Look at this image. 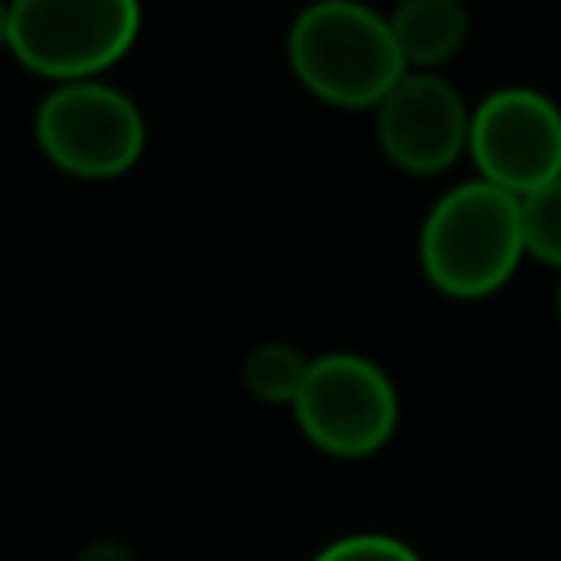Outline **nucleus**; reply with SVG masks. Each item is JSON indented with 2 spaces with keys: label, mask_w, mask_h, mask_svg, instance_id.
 I'll list each match as a JSON object with an SVG mask.
<instances>
[{
  "label": "nucleus",
  "mask_w": 561,
  "mask_h": 561,
  "mask_svg": "<svg viewBox=\"0 0 561 561\" xmlns=\"http://www.w3.org/2000/svg\"><path fill=\"white\" fill-rule=\"evenodd\" d=\"M425 280L447 298H486L508 285L526 259L522 202L486 180L447 188L416 237Z\"/></svg>",
  "instance_id": "nucleus-1"
},
{
  "label": "nucleus",
  "mask_w": 561,
  "mask_h": 561,
  "mask_svg": "<svg viewBox=\"0 0 561 561\" xmlns=\"http://www.w3.org/2000/svg\"><path fill=\"white\" fill-rule=\"evenodd\" d=\"M298 83L337 110H377L408 75L386 13L355 0L307 4L285 35Z\"/></svg>",
  "instance_id": "nucleus-2"
},
{
  "label": "nucleus",
  "mask_w": 561,
  "mask_h": 561,
  "mask_svg": "<svg viewBox=\"0 0 561 561\" xmlns=\"http://www.w3.org/2000/svg\"><path fill=\"white\" fill-rule=\"evenodd\" d=\"M131 0H18L9 4V53L53 83L101 79L140 35Z\"/></svg>",
  "instance_id": "nucleus-3"
},
{
  "label": "nucleus",
  "mask_w": 561,
  "mask_h": 561,
  "mask_svg": "<svg viewBox=\"0 0 561 561\" xmlns=\"http://www.w3.org/2000/svg\"><path fill=\"white\" fill-rule=\"evenodd\" d=\"M149 127L140 105L105 83H57L35 110V145L39 153L75 175V180H118L145 153Z\"/></svg>",
  "instance_id": "nucleus-4"
},
{
  "label": "nucleus",
  "mask_w": 561,
  "mask_h": 561,
  "mask_svg": "<svg viewBox=\"0 0 561 561\" xmlns=\"http://www.w3.org/2000/svg\"><path fill=\"white\" fill-rule=\"evenodd\" d=\"M294 421L316 451L333 460H364L390 443L399 425V390L368 355L324 351L307 368Z\"/></svg>",
  "instance_id": "nucleus-5"
},
{
  "label": "nucleus",
  "mask_w": 561,
  "mask_h": 561,
  "mask_svg": "<svg viewBox=\"0 0 561 561\" xmlns=\"http://www.w3.org/2000/svg\"><path fill=\"white\" fill-rule=\"evenodd\" d=\"M478 180L526 197L561 180V110L535 88H495L469 110V149Z\"/></svg>",
  "instance_id": "nucleus-6"
},
{
  "label": "nucleus",
  "mask_w": 561,
  "mask_h": 561,
  "mask_svg": "<svg viewBox=\"0 0 561 561\" xmlns=\"http://www.w3.org/2000/svg\"><path fill=\"white\" fill-rule=\"evenodd\" d=\"M373 114L381 153L408 175H438L469 149V105L443 75L408 70Z\"/></svg>",
  "instance_id": "nucleus-7"
},
{
  "label": "nucleus",
  "mask_w": 561,
  "mask_h": 561,
  "mask_svg": "<svg viewBox=\"0 0 561 561\" xmlns=\"http://www.w3.org/2000/svg\"><path fill=\"white\" fill-rule=\"evenodd\" d=\"M386 22L403 70L421 75H438V66L451 61L469 39V13L456 0H403L394 13H386Z\"/></svg>",
  "instance_id": "nucleus-8"
},
{
  "label": "nucleus",
  "mask_w": 561,
  "mask_h": 561,
  "mask_svg": "<svg viewBox=\"0 0 561 561\" xmlns=\"http://www.w3.org/2000/svg\"><path fill=\"white\" fill-rule=\"evenodd\" d=\"M307 368H311V355H302L294 342H259L245 359H241V386L250 399L259 403H285L294 408L302 381H307Z\"/></svg>",
  "instance_id": "nucleus-9"
},
{
  "label": "nucleus",
  "mask_w": 561,
  "mask_h": 561,
  "mask_svg": "<svg viewBox=\"0 0 561 561\" xmlns=\"http://www.w3.org/2000/svg\"><path fill=\"white\" fill-rule=\"evenodd\" d=\"M522 202V241L526 254L539 263L561 267V180L517 197Z\"/></svg>",
  "instance_id": "nucleus-10"
},
{
  "label": "nucleus",
  "mask_w": 561,
  "mask_h": 561,
  "mask_svg": "<svg viewBox=\"0 0 561 561\" xmlns=\"http://www.w3.org/2000/svg\"><path fill=\"white\" fill-rule=\"evenodd\" d=\"M311 561H421V552L381 530H351V535L324 543Z\"/></svg>",
  "instance_id": "nucleus-11"
},
{
  "label": "nucleus",
  "mask_w": 561,
  "mask_h": 561,
  "mask_svg": "<svg viewBox=\"0 0 561 561\" xmlns=\"http://www.w3.org/2000/svg\"><path fill=\"white\" fill-rule=\"evenodd\" d=\"M75 561H140L123 539H92Z\"/></svg>",
  "instance_id": "nucleus-12"
},
{
  "label": "nucleus",
  "mask_w": 561,
  "mask_h": 561,
  "mask_svg": "<svg viewBox=\"0 0 561 561\" xmlns=\"http://www.w3.org/2000/svg\"><path fill=\"white\" fill-rule=\"evenodd\" d=\"M0 48H9V4H0Z\"/></svg>",
  "instance_id": "nucleus-13"
},
{
  "label": "nucleus",
  "mask_w": 561,
  "mask_h": 561,
  "mask_svg": "<svg viewBox=\"0 0 561 561\" xmlns=\"http://www.w3.org/2000/svg\"><path fill=\"white\" fill-rule=\"evenodd\" d=\"M552 302H557V320H561V280H557V298Z\"/></svg>",
  "instance_id": "nucleus-14"
}]
</instances>
